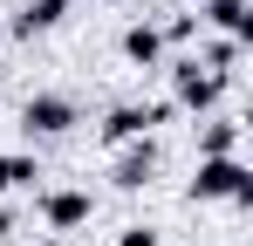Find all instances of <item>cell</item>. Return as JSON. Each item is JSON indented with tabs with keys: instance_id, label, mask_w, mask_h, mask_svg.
Returning a JSON list of instances; mask_svg holds the SVG:
<instances>
[{
	"instance_id": "obj_13",
	"label": "cell",
	"mask_w": 253,
	"mask_h": 246,
	"mask_svg": "<svg viewBox=\"0 0 253 246\" xmlns=\"http://www.w3.org/2000/svg\"><path fill=\"white\" fill-rule=\"evenodd\" d=\"M103 7H130V0H103Z\"/></svg>"
},
{
	"instance_id": "obj_4",
	"label": "cell",
	"mask_w": 253,
	"mask_h": 246,
	"mask_svg": "<svg viewBox=\"0 0 253 246\" xmlns=\"http://www.w3.org/2000/svg\"><path fill=\"white\" fill-rule=\"evenodd\" d=\"M21 130L28 137H62V130H76V103L69 96H28L21 103Z\"/></svg>"
},
{
	"instance_id": "obj_9",
	"label": "cell",
	"mask_w": 253,
	"mask_h": 246,
	"mask_svg": "<svg viewBox=\"0 0 253 246\" xmlns=\"http://www.w3.org/2000/svg\"><path fill=\"white\" fill-rule=\"evenodd\" d=\"M199 158H240V117H206Z\"/></svg>"
},
{
	"instance_id": "obj_6",
	"label": "cell",
	"mask_w": 253,
	"mask_h": 246,
	"mask_svg": "<svg viewBox=\"0 0 253 246\" xmlns=\"http://www.w3.org/2000/svg\"><path fill=\"white\" fill-rule=\"evenodd\" d=\"M117 48H124L130 69H158V62H165V35H158V21H130Z\"/></svg>"
},
{
	"instance_id": "obj_12",
	"label": "cell",
	"mask_w": 253,
	"mask_h": 246,
	"mask_svg": "<svg viewBox=\"0 0 253 246\" xmlns=\"http://www.w3.org/2000/svg\"><path fill=\"white\" fill-rule=\"evenodd\" d=\"M117 246H158V233H151V226H124V233H117Z\"/></svg>"
},
{
	"instance_id": "obj_10",
	"label": "cell",
	"mask_w": 253,
	"mask_h": 246,
	"mask_svg": "<svg viewBox=\"0 0 253 246\" xmlns=\"http://www.w3.org/2000/svg\"><path fill=\"white\" fill-rule=\"evenodd\" d=\"M35 178H42V164L28 158V151H0V199L7 192H28Z\"/></svg>"
},
{
	"instance_id": "obj_2",
	"label": "cell",
	"mask_w": 253,
	"mask_h": 246,
	"mask_svg": "<svg viewBox=\"0 0 253 246\" xmlns=\"http://www.w3.org/2000/svg\"><path fill=\"white\" fill-rule=\"evenodd\" d=\"M226 89H233V76L199 69V55H178V62H171V103H178V110H199V117H212V110L226 103Z\"/></svg>"
},
{
	"instance_id": "obj_5",
	"label": "cell",
	"mask_w": 253,
	"mask_h": 246,
	"mask_svg": "<svg viewBox=\"0 0 253 246\" xmlns=\"http://www.w3.org/2000/svg\"><path fill=\"white\" fill-rule=\"evenodd\" d=\"M89 212H96V199H89L83 185H55V192H42V219L55 226V233H76V226H89Z\"/></svg>"
},
{
	"instance_id": "obj_1",
	"label": "cell",
	"mask_w": 253,
	"mask_h": 246,
	"mask_svg": "<svg viewBox=\"0 0 253 246\" xmlns=\"http://www.w3.org/2000/svg\"><path fill=\"white\" fill-rule=\"evenodd\" d=\"M185 199H192V205L226 199V205H240V212H247V205H253V171H247L240 158H199L192 185H185Z\"/></svg>"
},
{
	"instance_id": "obj_11",
	"label": "cell",
	"mask_w": 253,
	"mask_h": 246,
	"mask_svg": "<svg viewBox=\"0 0 253 246\" xmlns=\"http://www.w3.org/2000/svg\"><path fill=\"white\" fill-rule=\"evenodd\" d=\"M199 28H206L199 14H171V21H165V28H158V35H165V48H185V41L199 35Z\"/></svg>"
},
{
	"instance_id": "obj_7",
	"label": "cell",
	"mask_w": 253,
	"mask_h": 246,
	"mask_svg": "<svg viewBox=\"0 0 253 246\" xmlns=\"http://www.w3.org/2000/svg\"><path fill=\"white\" fill-rule=\"evenodd\" d=\"M69 7H76V0H28V7L14 14V35L35 41V35H48V28H62V21H69Z\"/></svg>"
},
{
	"instance_id": "obj_3",
	"label": "cell",
	"mask_w": 253,
	"mask_h": 246,
	"mask_svg": "<svg viewBox=\"0 0 253 246\" xmlns=\"http://www.w3.org/2000/svg\"><path fill=\"white\" fill-rule=\"evenodd\" d=\"M151 178H158V144H151V137H130V144H117L110 185H117V192H144Z\"/></svg>"
},
{
	"instance_id": "obj_8",
	"label": "cell",
	"mask_w": 253,
	"mask_h": 246,
	"mask_svg": "<svg viewBox=\"0 0 253 246\" xmlns=\"http://www.w3.org/2000/svg\"><path fill=\"white\" fill-rule=\"evenodd\" d=\"M199 21H212V28H226V35L240 41V48L253 41V7H247V0H206V14H199Z\"/></svg>"
}]
</instances>
